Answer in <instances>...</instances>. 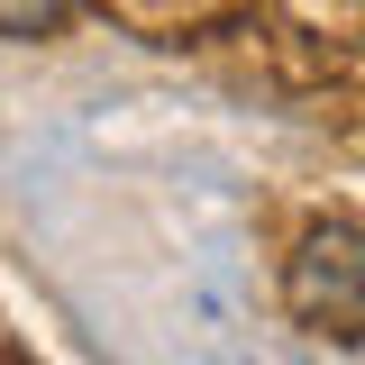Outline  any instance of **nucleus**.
<instances>
[{
  "label": "nucleus",
  "instance_id": "1",
  "mask_svg": "<svg viewBox=\"0 0 365 365\" xmlns=\"http://www.w3.org/2000/svg\"><path fill=\"white\" fill-rule=\"evenodd\" d=\"M292 311L302 319H365V228H311L302 237Z\"/></svg>",
  "mask_w": 365,
  "mask_h": 365
},
{
  "label": "nucleus",
  "instance_id": "2",
  "mask_svg": "<svg viewBox=\"0 0 365 365\" xmlns=\"http://www.w3.org/2000/svg\"><path fill=\"white\" fill-rule=\"evenodd\" d=\"M83 0H0V37H55Z\"/></svg>",
  "mask_w": 365,
  "mask_h": 365
}]
</instances>
